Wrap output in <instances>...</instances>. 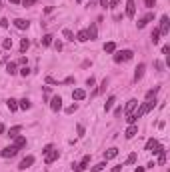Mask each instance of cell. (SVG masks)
I'll use <instances>...</instances> for the list:
<instances>
[{"instance_id":"obj_32","label":"cell","mask_w":170,"mask_h":172,"mask_svg":"<svg viewBox=\"0 0 170 172\" xmlns=\"http://www.w3.org/2000/svg\"><path fill=\"white\" fill-rule=\"evenodd\" d=\"M158 40H160V32H158V28H154V32H152V42L158 44Z\"/></svg>"},{"instance_id":"obj_15","label":"cell","mask_w":170,"mask_h":172,"mask_svg":"<svg viewBox=\"0 0 170 172\" xmlns=\"http://www.w3.org/2000/svg\"><path fill=\"white\" fill-rule=\"evenodd\" d=\"M72 98H74V100H84V98H86V92L82 90V88H76V90L72 92Z\"/></svg>"},{"instance_id":"obj_23","label":"cell","mask_w":170,"mask_h":172,"mask_svg":"<svg viewBox=\"0 0 170 172\" xmlns=\"http://www.w3.org/2000/svg\"><path fill=\"white\" fill-rule=\"evenodd\" d=\"M156 144H158V140H156V138H150V140L146 142V146H144V150H148V152H150V150L154 148Z\"/></svg>"},{"instance_id":"obj_41","label":"cell","mask_w":170,"mask_h":172,"mask_svg":"<svg viewBox=\"0 0 170 172\" xmlns=\"http://www.w3.org/2000/svg\"><path fill=\"white\" fill-rule=\"evenodd\" d=\"M8 18H2V20H0V26H2V28H6V26H8Z\"/></svg>"},{"instance_id":"obj_47","label":"cell","mask_w":170,"mask_h":172,"mask_svg":"<svg viewBox=\"0 0 170 172\" xmlns=\"http://www.w3.org/2000/svg\"><path fill=\"white\" fill-rule=\"evenodd\" d=\"M168 52H170V46H168V44L162 46V54H168Z\"/></svg>"},{"instance_id":"obj_21","label":"cell","mask_w":170,"mask_h":172,"mask_svg":"<svg viewBox=\"0 0 170 172\" xmlns=\"http://www.w3.org/2000/svg\"><path fill=\"white\" fill-rule=\"evenodd\" d=\"M6 106L10 108V112H14V110H18V100L10 98V100H6Z\"/></svg>"},{"instance_id":"obj_19","label":"cell","mask_w":170,"mask_h":172,"mask_svg":"<svg viewBox=\"0 0 170 172\" xmlns=\"http://www.w3.org/2000/svg\"><path fill=\"white\" fill-rule=\"evenodd\" d=\"M104 52H106V54L116 52V44H114V42H106V44H104Z\"/></svg>"},{"instance_id":"obj_45","label":"cell","mask_w":170,"mask_h":172,"mask_svg":"<svg viewBox=\"0 0 170 172\" xmlns=\"http://www.w3.org/2000/svg\"><path fill=\"white\" fill-rule=\"evenodd\" d=\"M54 48H56L58 52H60V50H62V42H58V40H56V42H54Z\"/></svg>"},{"instance_id":"obj_37","label":"cell","mask_w":170,"mask_h":172,"mask_svg":"<svg viewBox=\"0 0 170 172\" xmlns=\"http://www.w3.org/2000/svg\"><path fill=\"white\" fill-rule=\"evenodd\" d=\"M20 74H22V76H28V74H30V68H28V66H22V68H20Z\"/></svg>"},{"instance_id":"obj_31","label":"cell","mask_w":170,"mask_h":172,"mask_svg":"<svg viewBox=\"0 0 170 172\" xmlns=\"http://www.w3.org/2000/svg\"><path fill=\"white\" fill-rule=\"evenodd\" d=\"M156 94H158V88H154V90H148V92H146V100H152V98H156Z\"/></svg>"},{"instance_id":"obj_30","label":"cell","mask_w":170,"mask_h":172,"mask_svg":"<svg viewBox=\"0 0 170 172\" xmlns=\"http://www.w3.org/2000/svg\"><path fill=\"white\" fill-rule=\"evenodd\" d=\"M38 0H20V4H22L24 8H30V6H34Z\"/></svg>"},{"instance_id":"obj_34","label":"cell","mask_w":170,"mask_h":172,"mask_svg":"<svg viewBox=\"0 0 170 172\" xmlns=\"http://www.w3.org/2000/svg\"><path fill=\"white\" fill-rule=\"evenodd\" d=\"M136 158H138V156H136L134 152H132V154H130V156L126 158V164H134V162H136Z\"/></svg>"},{"instance_id":"obj_22","label":"cell","mask_w":170,"mask_h":172,"mask_svg":"<svg viewBox=\"0 0 170 172\" xmlns=\"http://www.w3.org/2000/svg\"><path fill=\"white\" fill-rule=\"evenodd\" d=\"M28 46H30V40H28V38H22V40H20V52H26V50H28Z\"/></svg>"},{"instance_id":"obj_18","label":"cell","mask_w":170,"mask_h":172,"mask_svg":"<svg viewBox=\"0 0 170 172\" xmlns=\"http://www.w3.org/2000/svg\"><path fill=\"white\" fill-rule=\"evenodd\" d=\"M152 18H154V14H148V16H144V18H142V20H138V28H144V26H146V24L150 22Z\"/></svg>"},{"instance_id":"obj_11","label":"cell","mask_w":170,"mask_h":172,"mask_svg":"<svg viewBox=\"0 0 170 172\" xmlns=\"http://www.w3.org/2000/svg\"><path fill=\"white\" fill-rule=\"evenodd\" d=\"M136 134H138V126H136V124H128V128H126V132H124V136H126V138H134Z\"/></svg>"},{"instance_id":"obj_28","label":"cell","mask_w":170,"mask_h":172,"mask_svg":"<svg viewBox=\"0 0 170 172\" xmlns=\"http://www.w3.org/2000/svg\"><path fill=\"white\" fill-rule=\"evenodd\" d=\"M164 162H166V150L162 148V150H160V152H158V164H160V166H162Z\"/></svg>"},{"instance_id":"obj_24","label":"cell","mask_w":170,"mask_h":172,"mask_svg":"<svg viewBox=\"0 0 170 172\" xmlns=\"http://www.w3.org/2000/svg\"><path fill=\"white\" fill-rule=\"evenodd\" d=\"M76 40H78V42H86V40H88V34H86V30H80L78 34H76Z\"/></svg>"},{"instance_id":"obj_17","label":"cell","mask_w":170,"mask_h":172,"mask_svg":"<svg viewBox=\"0 0 170 172\" xmlns=\"http://www.w3.org/2000/svg\"><path fill=\"white\" fill-rule=\"evenodd\" d=\"M114 156H118V148H108L106 152H104V158H106V160H110V158H114Z\"/></svg>"},{"instance_id":"obj_14","label":"cell","mask_w":170,"mask_h":172,"mask_svg":"<svg viewBox=\"0 0 170 172\" xmlns=\"http://www.w3.org/2000/svg\"><path fill=\"white\" fill-rule=\"evenodd\" d=\"M14 146L20 150L26 146V136H14Z\"/></svg>"},{"instance_id":"obj_6","label":"cell","mask_w":170,"mask_h":172,"mask_svg":"<svg viewBox=\"0 0 170 172\" xmlns=\"http://www.w3.org/2000/svg\"><path fill=\"white\" fill-rule=\"evenodd\" d=\"M134 14H136L134 0H126V16H128V18H134Z\"/></svg>"},{"instance_id":"obj_53","label":"cell","mask_w":170,"mask_h":172,"mask_svg":"<svg viewBox=\"0 0 170 172\" xmlns=\"http://www.w3.org/2000/svg\"><path fill=\"white\" fill-rule=\"evenodd\" d=\"M12 4H20V0H10Z\"/></svg>"},{"instance_id":"obj_20","label":"cell","mask_w":170,"mask_h":172,"mask_svg":"<svg viewBox=\"0 0 170 172\" xmlns=\"http://www.w3.org/2000/svg\"><path fill=\"white\" fill-rule=\"evenodd\" d=\"M62 36H64L66 40H70V42H74V32H72L70 28H64V30H62Z\"/></svg>"},{"instance_id":"obj_8","label":"cell","mask_w":170,"mask_h":172,"mask_svg":"<svg viewBox=\"0 0 170 172\" xmlns=\"http://www.w3.org/2000/svg\"><path fill=\"white\" fill-rule=\"evenodd\" d=\"M88 164H90V156H84L80 164H72V168H74L76 172H82L84 168H86V166H88Z\"/></svg>"},{"instance_id":"obj_43","label":"cell","mask_w":170,"mask_h":172,"mask_svg":"<svg viewBox=\"0 0 170 172\" xmlns=\"http://www.w3.org/2000/svg\"><path fill=\"white\" fill-rule=\"evenodd\" d=\"M46 82H48V84H58V82L54 80V78H52V76H46Z\"/></svg>"},{"instance_id":"obj_44","label":"cell","mask_w":170,"mask_h":172,"mask_svg":"<svg viewBox=\"0 0 170 172\" xmlns=\"http://www.w3.org/2000/svg\"><path fill=\"white\" fill-rule=\"evenodd\" d=\"M50 150H52V144H46V146H44V150H42V154H46V152H50Z\"/></svg>"},{"instance_id":"obj_29","label":"cell","mask_w":170,"mask_h":172,"mask_svg":"<svg viewBox=\"0 0 170 172\" xmlns=\"http://www.w3.org/2000/svg\"><path fill=\"white\" fill-rule=\"evenodd\" d=\"M116 102V98H114V96H110V98H108V100H106V104H104V110H106V112H108V110H110V108H112V104Z\"/></svg>"},{"instance_id":"obj_52","label":"cell","mask_w":170,"mask_h":172,"mask_svg":"<svg viewBox=\"0 0 170 172\" xmlns=\"http://www.w3.org/2000/svg\"><path fill=\"white\" fill-rule=\"evenodd\" d=\"M134 172H144V168H142V166H138V168H136Z\"/></svg>"},{"instance_id":"obj_54","label":"cell","mask_w":170,"mask_h":172,"mask_svg":"<svg viewBox=\"0 0 170 172\" xmlns=\"http://www.w3.org/2000/svg\"><path fill=\"white\" fill-rule=\"evenodd\" d=\"M76 2H78V4H80V2H82V0H76Z\"/></svg>"},{"instance_id":"obj_3","label":"cell","mask_w":170,"mask_h":172,"mask_svg":"<svg viewBox=\"0 0 170 172\" xmlns=\"http://www.w3.org/2000/svg\"><path fill=\"white\" fill-rule=\"evenodd\" d=\"M16 152H18V148L12 144V146H6V148L2 150L0 156H2V158H12V156H16Z\"/></svg>"},{"instance_id":"obj_27","label":"cell","mask_w":170,"mask_h":172,"mask_svg":"<svg viewBox=\"0 0 170 172\" xmlns=\"http://www.w3.org/2000/svg\"><path fill=\"white\" fill-rule=\"evenodd\" d=\"M52 38H54L52 34H44L42 36V46H50L52 44Z\"/></svg>"},{"instance_id":"obj_51","label":"cell","mask_w":170,"mask_h":172,"mask_svg":"<svg viewBox=\"0 0 170 172\" xmlns=\"http://www.w3.org/2000/svg\"><path fill=\"white\" fill-rule=\"evenodd\" d=\"M4 132H6V126H4V124L0 122V134H4Z\"/></svg>"},{"instance_id":"obj_49","label":"cell","mask_w":170,"mask_h":172,"mask_svg":"<svg viewBox=\"0 0 170 172\" xmlns=\"http://www.w3.org/2000/svg\"><path fill=\"white\" fill-rule=\"evenodd\" d=\"M100 6L102 8H108V0H100Z\"/></svg>"},{"instance_id":"obj_50","label":"cell","mask_w":170,"mask_h":172,"mask_svg":"<svg viewBox=\"0 0 170 172\" xmlns=\"http://www.w3.org/2000/svg\"><path fill=\"white\" fill-rule=\"evenodd\" d=\"M120 170H122V164H118V166H114L112 168V172H120Z\"/></svg>"},{"instance_id":"obj_55","label":"cell","mask_w":170,"mask_h":172,"mask_svg":"<svg viewBox=\"0 0 170 172\" xmlns=\"http://www.w3.org/2000/svg\"><path fill=\"white\" fill-rule=\"evenodd\" d=\"M0 6H2V4H0Z\"/></svg>"},{"instance_id":"obj_1","label":"cell","mask_w":170,"mask_h":172,"mask_svg":"<svg viewBox=\"0 0 170 172\" xmlns=\"http://www.w3.org/2000/svg\"><path fill=\"white\" fill-rule=\"evenodd\" d=\"M132 56H134L132 50H120V52L114 54V62H116V64H120V62H128V60H132Z\"/></svg>"},{"instance_id":"obj_26","label":"cell","mask_w":170,"mask_h":172,"mask_svg":"<svg viewBox=\"0 0 170 172\" xmlns=\"http://www.w3.org/2000/svg\"><path fill=\"white\" fill-rule=\"evenodd\" d=\"M22 130V126H12L10 130H8V136L10 138H14V136H18V132Z\"/></svg>"},{"instance_id":"obj_9","label":"cell","mask_w":170,"mask_h":172,"mask_svg":"<svg viewBox=\"0 0 170 172\" xmlns=\"http://www.w3.org/2000/svg\"><path fill=\"white\" fill-rule=\"evenodd\" d=\"M144 68H146V64H144V62H140V64L136 66V70H134V80H136V82L144 76Z\"/></svg>"},{"instance_id":"obj_46","label":"cell","mask_w":170,"mask_h":172,"mask_svg":"<svg viewBox=\"0 0 170 172\" xmlns=\"http://www.w3.org/2000/svg\"><path fill=\"white\" fill-rule=\"evenodd\" d=\"M120 114H122V106H118V108L114 110V116H120Z\"/></svg>"},{"instance_id":"obj_36","label":"cell","mask_w":170,"mask_h":172,"mask_svg":"<svg viewBox=\"0 0 170 172\" xmlns=\"http://www.w3.org/2000/svg\"><path fill=\"white\" fill-rule=\"evenodd\" d=\"M76 110H78V104H72V106L66 108V114H72V112H76Z\"/></svg>"},{"instance_id":"obj_10","label":"cell","mask_w":170,"mask_h":172,"mask_svg":"<svg viewBox=\"0 0 170 172\" xmlns=\"http://www.w3.org/2000/svg\"><path fill=\"white\" fill-rule=\"evenodd\" d=\"M86 34H88V40H96L98 38V26L96 24H90V28L86 30Z\"/></svg>"},{"instance_id":"obj_48","label":"cell","mask_w":170,"mask_h":172,"mask_svg":"<svg viewBox=\"0 0 170 172\" xmlns=\"http://www.w3.org/2000/svg\"><path fill=\"white\" fill-rule=\"evenodd\" d=\"M154 66H156L158 70H164V64H162V62H154Z\"/></svg>"},{"instance_id":"obj_2","label":"cell","mask_w":170,"mask_h":172,"mask_svg":"<svg viewBox=\"0 0 170 172\" xmlns=\"http://www.w3.org/2000/svg\"><path fill=\"white\" fill-rule=\"evenodd\" d=\"M158 32L160 36H166L170 32V20H168V16H162L160 18V28H158Z\"/></svg>"},{"instance_id":"obj_5","label":"cell","mask_w":170,"mask_h":172,"mask_svg":"<svg viewBox=\"0 0 170 172\" xmlns=\"http://www.w3.org/2000/svg\"><path fill=\"white\" fill-rule=\"evenodd\" d=\"M58 156H60V152L52 148L50 152H46V156H44V162H46V164H52L54 160H58Z\"/></svg>"},{"instance_id":"obj_7","label":"cell","mask_w":170,"mask_h":172,"mask_svg":"<svg viewBox=\"0 0 170 172\" xmlns=\"http://www.w3.org/2000/svg\"><path fill=\"white\" fill-rule=\"evenodd\" d=\"M34 164V156H26V158H22V162L18 164V170H26V168H30Z\"/></svg>"},{"instance_id":"obj_16","label":"cell","mask_w":170,"mask_h":172,"mask_svg":"<svg viewBox=\"0 0 170 172\" xmlns=\"http://www.w3.org/2000/svg\"><path fill=\"white\" fill-rule=\"evenodd\" d=\"M18 108H22V110H30V108H32V102H30L28 98H22V100H18Z\"/></svg>"},{"instance_id":"obj_13","label":"cell","mask_w":170,"mask_h":172,"mask_svg":"<svg viewBox=\"0 0 170 172\" xmlns=\"http://www.w3.org/2000/svg\"><path fill=\"white\" fill-rule=\"evenodd\" d=\"M136 106H138V100H136V98H132V100H128V104H126V108H124V112H126V116L130 114V112H132V110H134Z\"/></svg>"},{"instance_id":"obj_4","label":"cell","mask_w":170,"mask_h":172,"mask_svg":"<svg viewBox=\"0 0 170 172\" xmlns=\"http://www.w3.org/2000/svg\"><path fill=\"white\" fill-rule=\"evenodd\" d=\"M50 108H52V112H60V110H62V98H60V96H52Z\"/></svg>"},{"instance_id":"obj_40","label":"cell","mask_w":170,"mask_h":172,"mask_svg":"<svg viewBox=\"0 0 170 172\" xmlns=\"http://www.w3.org/2000/svg\"><path fill=\"white\" fill-rule=\"evenodd\" d=\"M118 2H120V0H108V8H114Z\"/></svg>"},{"instance_id":"obj_35","label":"cell","mask_w":170,"mask_h":172,"mask_svg":"<svg viewBox=\"0 0 170 172\" xmlns=\"http://www.w3.org/2000/svg\"><path fill=\"white\" fill-rule=\"evenodd\" d=\"M2 46H4V50H8V48H12V38H6V40L2 42Z\"/></svg>"},{"instance_id":"obj_33","label":"cell","mask_w":170,"mask_h":172,"mask_svg":"<svg viewBox=\"0 0 170 172\" xmlns=\"http://www.w3.org/2000/svg\"><path fill=\"white\" fill-rule=\"evenodd\" d=\"M102 168H106V162H98L96 166H92V172H100Z\"/></svg>"},{"instance_id":"obj_38","label":"cell","mask_w":170,"mask_h":172,"mask_svg":"<svg viewBox=\"0 0 170 172\" xmlns=\"http://www.w3.org/2000/svg\"><path fill=\"white\" fill-rule=\"evenodd\" d=\"M94 84H96V78H94V76H90V78L86 80V86H94Z\"/></svg>"},{"instance_id":"obj_39","label":"cell","mask_w":170,"mask_h":172,"mask_svg":"<svg viewBox=\"0 0 170 172\" xmlns=\"http://www.w3.org/2000/svg\"><path fill=\"white\" fill-rule=\"evenodd\" d=\"M76 132H78V136H84V126L78 124V126H76Z\"/></svg>"},{"instance_id":"obj_25","label":"cell","mask_w":170,"mask_h":172,"mask_svg":"<svg viewBox=\"0 0 170 172\" xmlns=\"http://www.w3.org/2000/svg\"><path fill=\"white\" fill-rule=\"evenodd\" d=\"M6 72H8V74H10V76H14V74H16V72H18V70H16V62H10V64H8V66H6Z\"/></svg>"},{"instance_id":"obj_42","label":"cell","mask_w":170,"mask_h":172,"mask_svg":"<svg viewBox=\"0 0 170 172\" xmlns=\"http://www.w3.org/2000/svg\"><path fill=\"white\" fill-rule=\"evenodd\" d=\"M144 2H146V6H148V8H152V6L156 4V0H144Z\"/></svg>"},{"instance_id":"obj_12","label":"cell","mask_w":170,"mask_h":172,"mask_svg":"<svg viewBox=\"0 0 170 172\" xmlns=\"http://www.w3.org/2000/svg\"><path fill=\"white\" fill-rule=\"evenodd\" d=\"M14 26H16L18 30H26V28L30 26V22H28V20H24V18H16V20H14Z\"/></svg>"}]
</instances>
